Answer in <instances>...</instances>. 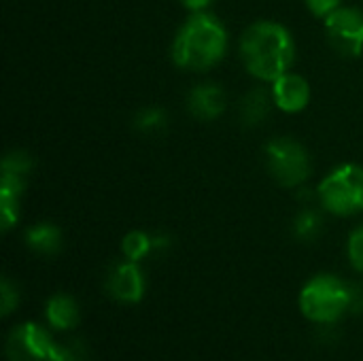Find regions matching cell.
I'll return each instance as SVG.
<instances>
[{
    "label": "cell",
    "instance_id": "6da1fadb",
    "mask_svg": "<svg viewBox=\"0 0 363 361\" xmlns=\"http://www.w3.org/2000/svg\"><path fill=\"white\" fill-rule=\"evenodd\" d=\"M240 60L245 70L259 83H272L296 64V40L287 26L259 19L240 36Z\"/></svg>",
    "mask_w": 363,
    "mask_h": 361
},
{
    "label": "cell",
    "instance_id": "7a4b0ae2",
    "mask_svg": "<svg viewBox=\"0 0 363 361\" xmlns=\"http://www.w3.org/2000/svg\"><path fill=\"white\" fill-rule=\"evenodd\" d=\"M230 49V34L225 23L208 13H191L174 32L170 57L177 68L191 72H206L223 62Z\"/></svg>",
    "mask_w": 363,
    "mask_h": 361
},
{
    "label": "cell",
    "instance_id": "3957f363",
    "mask_svg": "<svg viewBox=\"0 0 363 361\" xmlns=\"http://www.w3.org/2000/svg\"><path fill=\"white\" fill-rule=\"evenodd\" d=\"M302 315L317 326H338L345 315H351V283L321 272L304 283L298 296Z\"/></svg>",
    "mask_w": 363,
    "mask_h": 361
},
{
    "label": "cell",
    "instance_id": "277c9868",
    "mask_svg": "<svg viewBox=\"0 0 363 361\" xmlns=\"http://www.w3.org/2000/svg\"><path fill=\"white\" fill-rule=\"evenodd\" d=\"M319 206L334 217H355L363 213V166L340 164L317 185Z\"/></svg>",
    "mask_w": 363,
    "mask_h": 361
},
{
    "label": "cell",
    "instance_id": "5b68a950",
    "mask_svg": "<svg viewBox=\"0 0 363 361\" xmlns=\"http://www.w3.org/2000/svg\"><path fill=\"white\" fill-rule=\"evenodd\" d=\"M264 160L270 177L287 189H300L313 174L308 149L289 136H277L266 143Z\"/></svg>",
    "mask_w": 363,
    "mask_h": 361
},
{
    "label": "cell",
    "instance_id": "8992f818",
    "mask_svg": "<svg viewBox=\"0 0 363 361\" xmlns=\"http://www.w3.org/2000/svg\"><path fill=\"white\" fill-rule=\"evenodd\" d=\"M34 170V157L23 149H11L0 168V228L11 232L19 221V202Z\"/></svg>",
    "mask_w": 363,
    "mask_h": 361
},
{
    "label": "cell",
    "instance_id": "52a82bcc",
    "mask_svg": "<svg viewBox=\"0 0 363 361\" xmlns=\"http://www.w3.org/2000/svg\"><path fill=\"white\" fill-rule=\"evenodd\" d=\"M330 45L345 57H359L363 53V11L357 6H340L323 19Z\"/></svg>",
    "mask_w": 363,
    "mask_h": 361
},
{
    "label": "cell",
    "instance_id": "ba28073f",
    "mask_svg": "<svg viewBox=\"0 0 363 361\" xmlns=\"http://www.w3.org/2000/svg\"><path fill=\"white\" fill-rule=\"evenodd\" d=\"M55 338L47 328L26 321L11 330L4 351L9 361H49Z\"/></svg>",
    "mask_w": 363,
    "mask_h": 361
},
{
    "label": "cell",
    "instance_id": "9c48e42d",
    "mask_svg": "<svg viewBox=\"0 0 363 361\" xmlns=\"http://www.w3.org/2000/svg\"><path fill=\"white\" fill-rule=\"evenodd\" d=\"M104 291L119 304H138L147 294V277L138 262H115L104 279Z\"/></svg>",
    "mask_w": 363,
    "mask_h": 361
},
{
    "label": "cell",
    "instance_id": "30bf717a",
    "mask_svg": "<svg viewBox=\"0 0 363 361\" xmlns=\"http://www.w3.org/2000/svg\"><path fill=\"white\" fill-rule=\"evenodd\" d=\"M274 106L285 115H298L311 104V83L298 72H285L270 83Z\"/></svg>",
    "mask_w": 363,
    "mask_h": 361
},
{
    "label": "cell",
    "instance_id": "8fae6325",
    "mask_svg": "<svg viewBox=\"0 0 363 361\" xmlns=\"http://www.w3.org/2000/svg\"><path fill=\"white\" fill-rule=\"evenodd\" d=\"M185 106H187L189 115L196 117L198 121H215L217 117L223 115V111L228 106V96L219 83L204 81V83L194 85L187 91Z\"/></svg>",
    "mask_w": 363,
    "mask_h": 361
},
{
    "label": "cell",
    "instance_id": "7c38bea8",
    "mask_svg": "<svg viewBox=\"0 0 363 361\" xmlns=\"http://www.w3.org/2000/svg\"><path fill=\"white\" fill-rule=\"evenodd\" d=\"M172 247V238L162 232H145V230H132L121 240V253L130 262H143L155 253H164Z\"/></svg>",
    "mask_w": 363,
    "mask_h": 361
},
{
    "label": "cell",
    "instance_id": "4fadbf2b",
    "mask_svg": "<svg viewBox=\"0 0 363 361\" xmlns=\"http://www.w3.org/2000/svg\"><path fill=\"white\" fill-rule=\"evenodd\" d=\"M45 319L55 332H72L81 323V306L70 294H53L45 302Z\"/></svg>",
    "mask_w": 363,
    "mask_h": 361
},
{
    "label": "cell",
    "instance_id": "5bb4252c",
    "mask_svg": "<svg viewBox=\"0 0 363 361\" xmlns=\"http://www.w3.org/2000/svg\"><path fill=\"white\" fill-rule=\"evenodd\" d=\"M272 109H277L272 91L268 87H253L238 104V119L245 128H259L268 121Z\"/></svg>",
    "mask_w": 363,
    "mask_h": 361
},
{
    "label": "cell",
    "instance_id": "9a60e30c",
    "mask_svg": "<svg viewBox=\"0 0 363 361\" xmlns=\"http://www.w3.org/2000/svg\"><path fill=\"white\" fill-rule=\"evenodd\" d=\"M23 243L26 247L43 257H55L62 247H64V234L62 230L51 223V221H38L34 226H30L23 234Z\"/></svg>",
    "mask_w": 363,
    "mask_h": 361
},
{
    "label": "cell",
    "instance_id": "2e32d148",
    "mask_svg": "<svg viewBox=\"0 0 363 361\" xmlns=\"http://www.w3.org/2000/svg\"><path fill=\"white\" fill-rule=\"evenodd\" d=\"M325 230V219H323V213L311 204H304L298 215L294 217L291 221V234L298 243H304V245H311L315 240L321 238Z\"/></svg>",
    "mask_w": 363,
    "mask_h": 361
},
{
    "label": "cell",
    "instance_id": "e0dca14e",
    "mask_svg": "<svg viewBox=\"0 0 363 361\" xmlns=\"http://www.w3.org/2000/svg\"><path fill=\"white\" fill-rule=\"evenodd\" d=\"M168 123H170L168 113L162 106H145L132 119L134 130L143 136H157V134L166 132Z\"/></svg>",
    "mask_w": 363,
    "mask_h": 361
},
{
    "label": "cell",
    "instance_id": "ac0fdd59",
    "mask_svg": "<svg viewBox=\"0 0 363 361\" xmlns=\"http://www.w3.org/2000/svg\"><path fill=\"white\" fill-rule=\"evenodd\" d=\"M49 361H89V349L81 338L55 340Z\"/></svg>",
    "mask_w": 363,
    "mask_h": 361
},
{
    "label": "cell",
    "instance_id": "d6986e66",
    "mask_svg": "<svg viewBox=\"0 0 363 361\" xmlns=\"http://www.w3.org/2000/svg\"><path fill=\"white\" fill-rule=\"evenodd\" d=\"M347 260L355 272L363 274V223H359L347 238Z\"/></svg>",
    "mask_w": 363,
    "mask_h": 361
},
{
    "label": "cell",
    "instance_id": "ffe728a7",
    "mask_svg": "<svg viewBox=\"0 0 363 361\" xmlns=\"http://www.w3.org/2000/svg\"><path fill=\"white\" fill-rule=\"evenodd\" d=\"M0 296H2V300H0V313H2V317H9L19 306V289H17V285L9 277H2Z\"/></svg>",
    "mask_w": 363,
    "mask_h": 361
},
{
    "label": "cell",
    "instance_id": "44dd1931",
    "mask_svg": "<svg viewBox=\"0 0 363 361\" xmlns=\"http://www.w3.org/2000/svg\"><path fill=\"white\" fill-rule=\"evenodd\" d=\"M304 4L315 17L325 19L342 6V0H304Z\"/></svg>",
    "mask_w": 363,
    "mask_h": 361
},
{
    "label": "cell",
    "instance_id": "7402d4cb",
    "mask_svg": "<svg viewBox=\"0 0 363 361\" xmlns=\"http://www.w3.org/2000/svg\"><path fill=\"white\" fill-rule=\"evenodd\" d=\"M351 315H363V285L351 283Z\"/></svg>",
    "mask_w": 363,
    "mask_h": 361
},
{
    "label": "cell",
    "instance_id": "603a6c76",
    "mask_svg": "<svg viewBox=\"0 0 363 361\" xmlns=\"http://www.w3.org/2000/svg\"><path fill=\"white\" fill-rule=\"evenodd\" d=\"M189 13H202L208 11V6L213 4V0H179Z\"/></svg>",
    "mask_w": 363,
    "mask_h": 361
}]
</instances>
